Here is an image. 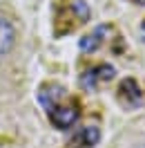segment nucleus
Masks as SVG:
<instances>
[{
  "label": "nucleus",
  "mask_w": 145,
  "mask_h": 148,
  "mask_svg": "<svg viewBox=\"0 0 145 148\" xmlns=\"http://www.w3.org/2000/svg\"><path fill=\"white\" fill-rule=\"evenodd\" d=\"M129 2H134V5H141V7H145V0H129Z\"/></svg>",
  "instance_id": "0eeeda50"
},
{
  "label": "nucleus",
  "mask_w": 145,
  "mask_h": 148,
  "mask_svg": "<svg viewBox=\"0 0 145 148\" xmlns=\"http://www.w3.org/2000/svg\"><path fill=\"white\" fill-rule=\"evenodd\" d=\"M109 36V27L107 25H98V27L91 29V34L81 38V52L83 54H91V52H96L103 43H105V38Z\"/></svg>",
  "instance_id": "39448f33"
},
{
  "label": "nucleus",
  "mask_w": 145,
  "mask_h": 148,
  "mask_svg": "<svg viewBox=\"0 0 145 148\" xmlns=\"http://www.w3.org/2000/svg\"><path fill=\"white\" fill-rule=\"evenodd\" d=\"M38 103L45 108L49 121L60 130H69L81 117L78 106L67 99L60 85H43L38 92Z\"/></svg>",
  "instance_id": "f257e3e1"
},
{
  "label": "nucleus",
  "mask_w": 145,
  "mask_h": 148,
  "mask_svg": "<svg viewBox=\"0 0 145 148\" xmlns=\"http://www.w3.org/2000/svg\"><path fill=\"white\" fill-rule=\"evenodd\" d=\"M100 141L98 126H83L72 137V148H94Z\"/></svg>",
  "instance_id": "20e7f679"
},
{
  "label": "nucleus",
  "mask_w": 145,
  "mask_h": 148,
  "mask_svg": "<svg viewBox=\"0 0 145 148\" xmlns=\"http://www.w3.org/2000/svg\"><path fill=\"white\" fill-rule=\"evenodd\" d=\"M118 99H121V103H123L125 108H138V106H143L145 97H143V90L136 83V79H125V81L121 83V88H118Z\"/></svg>",
  "instance_id": "7ed1b4c3"
},
{
  "label": "nucleus",
  "mask_w": 145,
  "mask_h": 148,
  "mask_svg": "<svg viewBox=\"0 0 145 148\" xmlns=\"http://www.w3.org/2000/svg\"><path fill=\"white\" fill-rule=\"evenodd\" d=\"M114 74H116V70H114L112 65L98 63V65H94V67H89V70L81 76V88L94 92V90H98L100 85H105L107 81H112Z\"/></svg>",
  "instance_id": "f03ea898"
},
{
  "label": "nucleus",
  "mask_w": 145,
  "mask_h": 148,
  "mask_svg": "<svg viewBox=\"0 0 145 148\" xmlns=\"http://www.w3.org/2000/svg\"><path fill=\"white\" fill-rule=\"evenodd\" d=\"M14 43H16V29H14V25L7 18H0V63L11 52Z\"/></svg>",
  "instance_id": "423d86ee"
},
{
  "label": "nucleus",
  "mask_w": 145,
  "mask_h": 148,
  "mask_svg": "<svg viewBox=\"0 0 145 148\" xmlns=\"http://www.w3.org/2000/svg\"><path fill=\"white\" fill-rule=\"evenodd\" d=\"M143 32H145V25H143Z\"/></svg>",
  "instance_id": "6e6552de"
}]
</instances>
